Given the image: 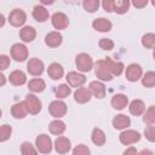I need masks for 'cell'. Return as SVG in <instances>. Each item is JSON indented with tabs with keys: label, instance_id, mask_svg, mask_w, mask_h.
I'll return each instance as SVG.
<instances>
[{
	"label": "cell",
	"instance_id": "37",
	"mask_svg": "<svg viewBox=\"0 0 155 155\" xmlns=\"http://www.w3.org/2000/svg\"><path fill=\"white\" fill-rule=\"evenodd\" d=\"M11 132H12L11 126H8V125H2V126L0 127V140H1V142L7 140V139L10 138V136H11Z\"/></svg>",
	"mask_w": 155,
	"mask_h": 155
},
{
	"label": "cell",
	"instance_id": "47",
	"mask_svg": "<svg viewBox=\"0 0 155 155\" xmlns=\"http://www.w3.org/2000/svg\"><path fill=\"white\" fill-rule=\"evenodd\" d=\"M0 19H1V21H0V25L2 27V25H4V22H5V19H4V15H0Z\"/></svg>",
	"mask_w": 155,
	"mask_h": 155
},
{
	"label": "cell",
	"instance_id": "41",
	"mask_svg": "<svg viewBox=\"0 0 155 155\" xmlns=\"http://www.w3.org/2000/svg\"><path fill=\"white\" fill-rule=\"evenodd\" d=\"M8 65H10V58L7 56H5V54H1L0 56V69L5 70Z\"/></svg>",
	"mask_w": 155,
	"mask_h": 155
},
{
	"label": "cell",
	"instance_id": "13",
	"mask_svg": "<svg viewBox=\"0 0 155 155\" xmlns=\"http://www.w3.org/2000/svg\"><path fill=\"white\" fill-rule=\"evenodd\" d=\"M88 90H90L91 94H93L97 98H103L105 96V86L101 81H92V82H90Z\"/></svg>",
	"mask_w": 155,
	"mask_h": 155
},
{
	"label": "cell",
	"instance_id": "5",
	"mask_svg": "<svg viewBox=\"0 0 155 155\" xmlns=\"http://www.w3.org/2000/svg\"><path fill=\"white\" fill-rule=\"evenodd\" d=\"M48 111L53 117H62L67 113V104L62 101H53L48 105Z\"/></svg>",
	"mask_w": 155,
	"mask_h": 155
},
{
	"label": "cell",
	"instance_id": "24",
	"mask_svg": "<svg viewBox=\"0 0 155 155\" xmlns=\"http://www.w3.org/2000/svg\"><path fill=\"white\" fill-rule=\"evenodd\" d=\"M33 17L38 22H45L46 19H48V11L44 6L36 5L33 10Z\"/></svg>",
	"mask_w": 155,
	"mask_h": 155
},
{
	"label": "cell",
	"instance_id": "44",
	"mask_svg": "<svg viewBox=\"0 0 155 155\" xmlns=\"http://www.w3.org/2000/svg\"><path fill=\"white\" fill-rule=\"evenodd\" d=\"M147 4H148V1L147 0H142V1H133V5L136 6V7H138V8H142V7H144V6H147Z\"/></svg>",
	"mask_w": 155,
	"mask_h": 155
},
{
	"label": "cell",
	"instance_id": "10",
	"mask_svg": "<svg viewBox=\"0 0 155 155\" xmlns=\"http://www.w3.org/2000/svg\"><path fill=\"white\" fill-rule=\"evenodd\" d=\"M67 81L71 87H81L86 82L85 75L78 73V71H70L67 74Z\"/></svg>",
	"mask_w": 155,
	"mask_h": 155
},
{
	"label": "cell",
	"instance_id": "26",
	"mask_svg": "<svg viewBox=\"0 0 155 155\" xmlns=\"http://www.w3.org/2000/svg\"><path fill=\"white\" fill-rule=\"evenodd\" d=\"M144 110H145V105H144L143 101H140V99H134V101H132V102L130 103V113H131L132 115H136V116L142 115V114L144 113Z\"/></svg>",
	"mask_w": 155,
	"mask_h": 155
},
{
	"label": "cell",
	"instance_id": "19",
	"mask_svg": "<svg viewBox=\"0 0 155 155\" xmlns=\"http://www.w3.org/2000/svg\"><path fill=\"white\" fill-rule=\"evenodd\" d=\"M92 27H93V29H96L98 31H109L111 29L113 24H111V22L109 19L101 17V18H97V19L93 21Z\"/></svg>",
	"mask_w": 155,
	"mask_h": 155
},
{
	"label": "cell",
	"instance_id": "28",
	"mask_svg": "<svg viewBox=\"0 0 155 155\" xmlns=\"http://www.w3.org/2000/svg\"><path fill=\"white\" fill-rule=\"evenodd\" d=\"M91 139H92V142H93L96 145L101 147V145H103V144L105 143V134H104V132H103L101 128H94V130L92 131Z\"/></svg>",
	"mask_w": 155,
	"mask_h": 155
},
{
	"label": "cell",
	"instance_id": "14",
	"mask_svg": "<svg viewBox=\"0 0 155 155\" xmlns=\"http://www.w3.org/2000/svg\"><path fill=\"white\" fill-rule=\"evenodd\" d=\"M63 36L58 31H51L45 36V44L50 47H57L62 44Z\"/></svg>",
	"mask_w": 155,
	"mask_h": 155
},
{
	"label": "cell",
	"instance_id": "6",
	"mask_svg": "<svg viewBox=\"0 0 155 155\" xmlns=\"http://www.w3.org/2000/svg\"><path fill=\"white\" fill-rule=\"evenodd\" d=\"M119 139L124 145H130V144L138 142L140 139V134L134 130H126L120 133Z\"/></svg>",
	"mask_w": 155,
	"mask_h": 155
},
{
	"label": "cell",
	"instance_id": "15",
	"mask_svg": "<svg viewBox=\"0 0 155 155\" xmlns=\"http://www.w3.org/2000/svg\"><path fill=\"white\" fill-rule=\"evenodd\" d=\"M70 140L67 137H58L54 140V149L59 154H65L70 150Z\"/></svg>",
	"mask_w": 155,
	"mask_h": 155
},
{
	"label": "cell",
	"instance_id": "16",
	"mask_svg": "<svg viewBox=\"0 0 155 155\" xmlns=\"http://www.w3.org/2000/svg\"><path fill=\"white\" fill-rule=\"evenodd\" d=\"M74 99H75V102L80 103V104L87 103V102L91 99V92H90V90L86 88V87H80V88H78V90L74 92Z\"/></svg>",
	"mask_w": 155,
	"mask_h": 155
},
{
	"label": "cell",
	"instance_id": "45",
	"mask_svg": "<svg viewBox=\"0 0 155 155\" xmlns=\"http://www.w3.org/2000/svg\"><path fill=\"white\" fill-rule=\"evenodd\" d=\"M137 155H154V153L151 151V150H149V149H143L140 153H138Z\"/></svg>",
	"mask_w": 155,
	"mask_h": 155
},
{
	"label": "cell",
	"instance_id": "17",
	"mask_svg": "<svg viewBox=\"0 0 155 155\" xmlns=\"http://www.w3.org/2000/svg\"><path fill=\"white\" fill-rule=\"evenodd\" d=\"M131 125V120L128 116L124 114H119L113 119V126L116 130H125Z\"/></svg>",
	"mask_w": 155,
	"mask_h": 155
},
{
	"label": "cell",
	"instance_id": "3",
	"mask_svg": "<svg viewBox=\"0 0 155 155\" xmlns=\"http://www.w3.org/2000/svg\"><path fill=\"white\" fill-rule=\"evenodd\" d=\"M24 103L27 105V109H28L29 114L35 115V114H39V111L41 110V102L35 94H31V93L27 94Z\"/></svg>",
	"mask_w": 155,
	"mask_h": 155
},
{
	"label": "cell",
	"instance_id": "34",
	"mask_svg": "<svg viewBox=\"0 0 155 155\" xmlns=\"http://www.w3.org/2000/svg\"><path fill=\"white\" fill-rule=\"evenodd\" d=\"M143 121L148 125H151L155 122V105H150L147 109V111L143 116Z\"/></svg>",
	"mask_w": 155,
	"mask_h": 155
},
{
	"label": "cell",
	"instance_id": "38",
	"mask_svg": "<svg viewBox=\"0 0 155 155\" xmlns=\"http://www.w3.org/2000/svg\"><path fill=\"white\" fill-rule=\"evenodd\" d=\"M99 47L102 50H105V51H110L114 48V41L111 39H107V38H103L99 40Z\"/></svg>",
	"mask_w": 155,
	"mask_h": 155
},
{
	"label": "cell",
	"instance_id": "29",
	"mask_svg": "<svg viewBox=\"0 0 155 155\" xmlns=\"http://www.w3.org/2000/svg\"><path fill=\"white\" fill-rule=\"evenodd\" d=\"M28 88L33 92H42L45 90V81L42 79H33L29 81Z\"/></svg>",
	"mask_w": 155,
	"mask_h": 155
},
{
	"label": "cell",
	"instance_id": "7",
	"mask_svg": "<svg viewBox=\"0 0 155 155\" xmlns=\"http://www.w3.org/2000/svg\"><path fill=\"white\" fill-rule=\"evenodd\" d=\"M8 21L13 27H21L27 21L25 12L23 10H21V8H15V10L11 11V13L8 16Z\"/></svg>",
	"mask_w": 155,
	"mask_h": 155
},
{
	"label": "cell",
	"instance_id": "40",
	"mask_svg": "<svg viewBox=\"0 0 155 155\" xmlns=\"http://www.w3.org/2000/svg\"><path fill=\"white\" fill-rule=\"evenodd\" d=\"M144 136L149 142H155V126H148L144 130Z\"/></svg>",
	"mask_w": 155,
	"mask_h": 155
},
{
	"label": "cell",
	"instance_id": "39",
	"mask_svg": "<svg viewBox=\"0 0 155 155\" xmlns=\"http://www.w3.org/2000/svg\"><path fill=\"white\" fill-rule=\"evenodd\" d=\"M73 155H91V151H90V149H88L86 145L79 144V145H76V147L74 148Z\"/></svg>",
	"mask_w": 155,
	"mask_h": 155
},
{
	"label": "cell",
	"instance_id": "20",
	"mask_svg": "<svg viewBox=\"0 0 155 155\" xmlns=\"http://www.w3.org/2000/svg\"><path fill=\"white\" fill-rule=\"evenodd\" d=\"M47 73H48V76L52 79V80H59L63 74H64V70H63V67L58 63H52L48 65V69H47Z\"/></svg>",
	"mask_w": 155,
	"mask_h": 155
},
{
	"label": "cell",
	"instance_id": "25",
	"mask_svg": "<svg viewBox=\"0 0 155 155\" xmlns=\"http://www.w3.org/2000/svg\"><path fill=\"white\" fill-rule=\"evenodd\" d=\"M128 103V98L125 96V94H115L113 98H111V105L114 109H117V110H121L124 109Z\"/></svg>",
	"mask_w": 155,
	"mask_h": 155
},
{
	"label": "cell",
	"instance_id": "35",
	"mask_svg": "<svg viewBox=\"0 0 155 155\" xmlns=\"http://www.w3.org/2000/svg\"><path fill=\"white\" fill-rule=\"evenodd\" d=\"M21 153H22V155H38L36 149L29 142L22 143V145H21Z\"/></svg>",
	"mask_w": 155,
	"mask_h": 155
},
{
	"label": "cell",
	"instance_id": "46",
	"mask_svg": "<svg viewBox=\"0 0 155 155\" xmlns=\"http://www.w3.org/2000/svg\"><path fill=\"white\" fill-rule=\"evenodd\" d=\"M0 78H1L0 85H1V86H4V85H5V75H2V74H1V76H0Z\"/></svg>",
	"mask_w": 155,
	"mask_h": 155
},
{
	"label": "cell",
	"instance_id": "23",
	"mask_svg": "<svg viewBox=\"0 0 155 155\" xmlns=\"http://www.w3.org/2000/svg\"><path fill=\"white\" fill-rule=\"evenodd\" d=\"M8 80H10V82H11L12 85H15V86H21V85L25 84L27 76H25V74H24L22 70H15V71H12V73L10 74Z\"/></svg>",
	"mask_w": 155,
	"mask_h": 155
},
{
	"label": "cell",
	"instance_id": "11",
	"mask_svg": "<svg viewBox=\"0 0 155 155\" xmlns=\"http://www.w3.org/2000/svg\"><path fill=\"white\" fill-rule=\"evenodd\" d=\"M51 21H52V25L56 29H65L68 27V24H69V19H68L67 15L63 13V12H56V13H53Z\"/></svg>",
	"mask_w": 155,
	"mask_h": 155
},
{
	"label": "cell",
	"instance_id": "31",
	"mask_svg": "<svg viewBox=\"0 0 155 155\" xmlns=\"http://www.w3.org/2000/svg\"><path fill=\"white\" fill-rule=\"evenodd\" d=\"M70 92H71V88L68 85H65V84L59 85L54 90V93H56V97L57 98H65V97H68L70 94Z\"/></svg>",
	"mask_w": 155,
	"mask_h": 155
},
{
	"label": "cell",
	"instance_id": "48",
	"mask_svg": "<svg viewBox=\"0 0 155 155\" xmlns=\"http://www.w3.org/2000/svg\"><path fill=\"white\" fill-rule=\"evenodd\" d=\"M153 57H154V59H155V48H154V52H153Z\"/></svg>",
	"mask_w": 155,
	"mask_h": 155
},
{
	"label": "cell",
	"instance_id": "42",
	"mask_svg": "<svg viewBox=\"0 0 155 155\" xmlns=\"http://www.w3.org/2000/svg\"><path fill=\"white\" fill-rule=\"evenodd\" d=\"M114 4H115V1H113V0H105V1H103L102 5L107 12H111V11H114Z\"/></svg>",
	"mask_w": 155,
	"mask_h": 155
},
{
	"label": "cell",
	"instance_id": "18",
	"mask_svg": "<svg viewBox=\"0 0 155 155\" xmlns=\"http://www.w3.org/2000/svg\"><path fill=\"white\" fill-rule=\"evenodd\" d=\"M27 113H28V109H27V105H25L24 102L16 103L11 108V114L16 119H23V117H25Z\"/></svg>",
	"mask_w": 155,
	"mask_h": 155
},
{
	"label": "cell",
	"instance_id": "4",
	"mask_svg": "<svg viewBox=\"0 0 155 155\" xmlns=\"http://www.w3.org/2000/svg\"><path fill=\"white\" fill-rule=\"evenodd\" d=\"M36 148L42 154H48L52 150V140L47 134H40L35 139Z\"/></svg>",
	"mask_w": 155,
	"mask_h": 155
},
{
	"label": "cell",
	"instance_id": "22",
	"mask_svg": "<svg viewBox=\"0 0 155 155\" xmlns=\"http://www.w3.org/2000/svg\"><path fill=\"white\" fill-rule=\"evenodd\" d=\"M105 61H107V63H108L109 70H110V73L113 74V76H119V75H121V73L124 71V68H125L121 62L113 61L110 57H107Z\"/></svg>",
	"mask_w": 155,
	"mask_h": 155
},
{
	"label": "cell",
	"instance_id": "43",
	"mask_svg": "<svg viewBox=\"0 0 155 155\" xmlns=\"http://www.w3.org/2000/svg\"><path fill=\"white\" fill-rule=\"evenodd\" d=\"M137 149L134 147H130L124 151V155H137Z\"/></svg>",
	"mask_w": 155,
	"mask_h": 155
},
{
	"label": "cell",
	"instance_id": "21",
	"mask_svg": "<svg viewBox=\"0 0 155 155\" xmlns=\"http://www.w3.org/2000/svg\"><path fill=\"white\" fill-rule=\"evenodd\" d=\"M19 36H21V39H22L24 42H31V41L35 39V36H36V31H35V29H34L33 27L25 25V27H23V28L21 29Z\"/></svg>",
	"mask_w": 155,
	"mask_h": 155
},
{
	"label": "cell",
	"instance_id": "8",
	"mask_svg": "<svg viewBox=\"0 0 155 155\" xmlns=\"http://www.w3.org/2000/svg\"><path fill=\"white\" fill-rule=\"evenodd\" d=\"M11 57L17 62H23L28 57V48L23 44H15L11 47Z\"/></svg>",
	"mask_w": 155,
	"mask_h": 155
},
{
	"label": "cell",
	"instance_id": "2",
	"mask_svg": "<svg viewBox=\"0 0 155 155\" xmlns=\"http://www.w3.org/2000/svg\"><path fill=\"white\" fill-rule=\"evenodd\" d=\"M75 64H76V68L78 70L80 71H90L93 67V61L91 58V56H88L87 53H79L76 56V59H75Z\"/></svg>",
	"mask_w": 155,
	"mask_h": 155
},
{
	"label": "cell",
	"instance_id": "9",
	"mask_svg": "<svg viewBox=\"0 0 155 155\" xmlns=\"http://www.w3.org/2000/svg\"><path fill=\"white\" fill-rule=\"evenodd\" d=\"M142 67L139 64H136V63H132L130 64L127 68H126V79L128 81H137L142 78Z\"/></svg>",
	"mask_w": 155,
	"mask_h": 155
},
{
	"label": "cell",
	"instance_id": "49",
	"mask_svg": "<svg viewBox=\"0 0 155 155\" xmlns=\"http://www.w3.org/2000/svg\"><path fill=\"white\" fill-rule=\"evenodd\" d=\"M151 4H153V6H155V0H154V1H151Z\"/></svg>",
	"mask_w": 155,
	"mask_h": 155
},
{
	"label": "cell",
	"instance_id": "33",
	"mask_svg": "<svg viewBox=\"0 0 155 155\" xmlns=\"http://www.w3.org/2000/svg\"><path fill=\"white\" fill-rule=\"evenodd\" d=\"M142 84L145 87H154L155 86V71H148L142 78Z\"/></svg>",
	"mask_w": 155,
	"mask_h": 155
},
{
	"label": "cell",
	"instance_id": "1",
	"mask_svg": "<svg viewBox=\"0 0 155 155\" xmlns=\"http://www.w3.org/2000/svg\"><path fill=\"white\" fill-rule=\"evenodd\" d=\"M94 73H96V76L103 81H110L113 79V74L109 70L105 58L97 61V63L94 64Z\"/></svg>",
	"mask_w": 155,
	"mask_h": 155
},
{
	"label": "cell",
	"instance_id": "30",
	"mask_svg": "<svg viewBox=\"0 0 155 155\" xmlns=\"http://www.w3.org/2000/svg\"><path fill=\"white\" fill-rule=\"evenodd\" d=\"M128 8H130V1H127V0H117L114 4V11L119 15L126 13L128 11Z\"/></svg>",
	"mask_w": 155,
	"mask_h": 155
},
{
	"label": "cell",
	"instance_id": "12",
	"mask_svg": "<svg viewBox=\"0 0 155 155\" xmlns=\"http://www.w3.org/2000/svg\"><path fill=\"white\" fill-rule=\"evenodd\" d=\"M44 63L42 61H40L39 58H31L29 62H28V65H27V69L29 71V74L34 75V76H38V75H41L42 71H44Z\"/></svg>",
	"mask_w": 155,
	"mask_h": 155
},
{
	"label": "cell",
	"instance_id": "27",
	"mask_svg": "<svg viewBox=\"0 0 155 155\" xmlns=\"http://www.w3.org/2000/svg\"><path fill=\"white\" fill-rule=\"evenodd\" d=\"M48 130H50L51 133L59 136V134H62V133L65 131V124H64L63 121H61V120H53V121L50 124Z\"/></svg>",
	"mask_w": 155,
	"mask_h": 155
},
{
	"label": "cell",
	"instance_id": "32",
	"mask_svg": "<svg viewBox=\"0 0 155 155\" xmlns=\"http://www.w3.org/2000/svg\"><path fill=\"white\" fill-rule=\"evenodd\" d=\"M142 45L145 48H153V47H155V34L148 33V34L143 35V38H142Z\"/></svg>",
	"mask_w": 155,
	"mask_h": 155
},
{
	"label": "cell",
	"instance_id": "36",
	"mask_svg": "<svg viewBox=\"0 0 155 155\" xmlns=\"http://www.w3.org/2000/svg\"><path fill=\"white\" fill-rule=\"evenodd\" d=\"M82 6L86 11L88 12H94L98 10V6H99V1L98 0H85L82 2Z\"/></svg>",
	"mask_w": 155,
	"mask_h": 155
}]
</instances>
